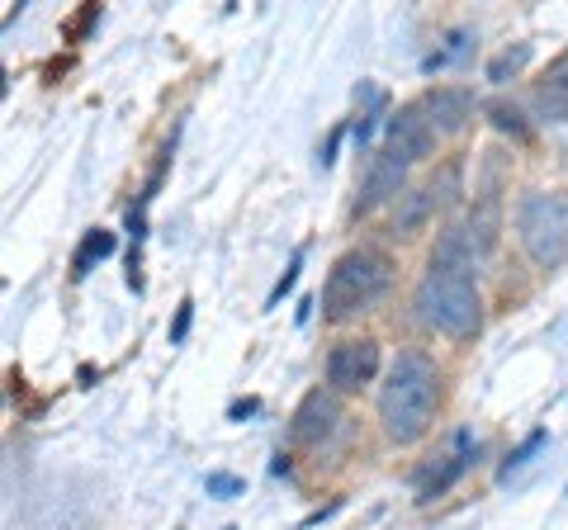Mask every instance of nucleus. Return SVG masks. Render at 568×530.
<instances>
[{"instance_id":"2eb2a0df","label":"nucleus","mask_w":568,"mask_h":530,"mask_svg":"<svg viewBox=\"0 0 568 530\" xmlns=\"http://www.w3.org/2000/svg\"><path fill=\"white\" fill-rule=\"evenodd\" d=\"M104 256H114V233H104V227H95L91 237L81 242V252H77V261H71V275H85L91 271V261H104Z\"/></svg>"},{"instance_id":"f03ea898","label":"nucleus","mask_w":568,"mask_h":530,"mask_svg":"<svg viewBox=\"0 0 568 530\" xmlns=\"http://www.w3.org/2000/svg\"><path fill=\"white\" fill-rule=\"evenodd\" d=\"M394 285V261L379 246H355L332 265L327 285H323V317L346 323L355 313H369Z\"/></svg>"},{"instance_id":"39448f33","label":"nucleus","mask_w":568,"mask_h":530,"mask_svg":"<svg viewBox=\"0 0 568 530\" xmlns=\"http://www.w3.org/2000/svg\"><path fill=\"white\" fill-rule=\"evenodd\" d=\"M379 375V342L375 337H346L327 350V388L332 394H361Z\"/></svg>"},{"instance_id":"6e6552de","label":"nucleus","mask_w":568,"mask_h":530,"mask_svg":"<svg viewBox=\"0 0 568 530\" xmlns=\"http://www.w3.org/2000/svg\"><path fill=\"white\" fill-rule=\"evenodd\" d=\"M342 394H332V388H313V394L298 402L294 412V440H304V446H323V440L342 427Z\"/></svg>"},{"instance_id":"0eeeda50","label":"nucleus","mask_w":568,"mask_h":530,"mask_svg":"<svg viewBox=\"0 0 568 530\" xmlns=\"http://www.w3.org/2000/svg\"><path fill=\"white\" fill-rule=\"evenodd\" d=\"M436 129H432V119H426L422 110V100L417 104H403V110L388 119V152H398L407 156V162H426V156L436 152Z\"/></svg>"},{"instance_id":"1a4fd4ad","label":"nucleus","mask_w":568,"mask_h":530,"mask_svg":"<svg viewBox=\"0 0 568 530\" xmlns=\"http://www.w3.org/2000/svg\"><path fill=\"white\" fill-rule=\"evenodd\" d=\"M422 110H426V119H432L436 133H459L474 119V95L465 91V85H436V91L422 95Z\"/></svg>"},{"instance_id":"dca6fc26","label":"nucleus","mask_w":568,"mask_h":530,"mask_svg":"<svg viewBox=\"0 0 568 530\" xmlns=\"http://www.w3.org/2000/svg\"><path fill=\"white\" fill-rule=\"evenodd\" d=\"M469 43H474V29H455L450 39H446V48H440V52H432V58H426L422 67H426V72H440V67H450V62H459V58H465V52H469Z\"/></svg>"},{"instance_id":"4be33fe9","label":"nucleus","mask_w":568,"mask_h":530,"mask_svg":"<svg viewBox=\"0 0 568 530\" xmlns=\"http://www.w3.org/2000/svg\"><path fill=\"white\" fill-rule=\"evenodd\" d=\"M190 317H194V304L185 298V304H181V313H175V323H171V346H181V342H185V332H190Z\"/></svg>"},{"instance_id":"f257e3e1","label":"nucleus","mask_w":568,"mask_h":530,"mask_svg":"<svg viewBox=\"0 0 568 530\" xmlns=\"http://www.w3.org/2000/svg\"><path fill=\"white\" fill-rule=\"evenodd\" d=\"M436 394H440V375H436V360L426 350H403L388 369V379L379 388V421H384V436L398 440V446H413L432 431V417H436Z\"/></svg>"},{"instance_id":"423d86ee","label":"nucleus","mask_w":568,"mask_h":530,"mask_svg":"<svg viewBox=\"0 0 568 530\" xmlns=\"http://www.w3.org/2000/svg\"><path fill=\"white\" fill-rule=\"evenodd\" d=\"M407 156H398V152H379L375 162H369V171H365V185H361V204H355V214H375L379 204H398L403 194H407Z\"/></svg>"},{"instance_id":"20e7f679","label":"nucleus","mask_w":568,"mask_h":530,"mask_svg":"<svg viewBox=\"0 0 568 530\" xmlns=\"http://www.w3.org/2000/svg\"><path fill=\"white\" fill-rule=\"evenodd\" d=\"M517 233L526 256L540 271H559L568 261V194L564 190H536L517 208Z\"/></svg>"},{"instance_id":"7ed1b4c3","label":"nucleus","mask_w":568,"mask_h":530,"mask_svg":"<svg viewBox=\"0 0 568 530\" xmlns=\"http://www.w3.org/2000/svg\"><path fill=\"white\" fill-rule=\"evenodd\" d=\"M417 317L432 332H446V337H474L478 323H484V298L469 275L455 271H426L417 279Z\"/></svg>"},{"instance_id":"6ab92c4d","label":"nucleus","mask_w":568,"mask_h":530,"mask_svg":"<svg viewBox=\"0 0 568 530\" xmlns=\"http://www.w3.org/2000/svg\"><path fill=\"white\" fill-rule=\"evenodd\" d=\"M545 440H549V431H545V427H540V431H530V436L521 440V450H517V455H507V465H503V479H511V469H521L526 459H530V455H536V450L545 446Z\"/></svg>"},{"instance_id":"aec40b11","label":"nucleus","mask_w":568,"mask_h":530,"mask_svg":"<svg viewBox=\"0 0 568 530\" xmlns=\"http://www.w3.org/2000/svg\"><path fill=\"white\" fill-rule=\"evenodd\" d=\"M204 488H209V498H237V492H242V479H233V473H209Z\"/></svg>"},{"instance_id":"9d476101","label":"nucleus","mask_w":568,"mask_h":530,"mask_svg":"<svg viewBox=\"0 0 568 530\" xmlns=\"http://www.w3.org/2000/svg\"><path fill=\"white\" fill-rule=\"evenodd\" d=\"M474 465V450H469V431H455V440H450V450L436 459L432 469H422V502H432V498H440L459 473H465Z\"/></svg>"},{"instance_id":"f3484780","label":"nucleus","mask_w":568,"mask_h":530,"mask_svg":"<svg viewBox=\"0 0 568 530\" xmlns=\"http://www.w3.org/2000/svg\"><path fill=\"white\" fill-rule=\"evenodd\" d=\"M526 62H530V48H526V43H517V48H507V52H503V58H493V62H488V81H493V85H503L507 77H517V72H521V67H526Z\"/></svg>"},{"instance_id":"5701e85b","label":"nucleus","mask_w":568,"mask_h":530,"mask_svg":"<svg viewBox=\"0 0 568 530\" xmlns=\"http://www.w3.org/2000/svg\"><path fill=\"white\" fill-rule=\"evenodd\" d=\"M256 408H261V402H256V398H246V402H233V417H252Z\"/></svg>"},{"instance_id":"412c9836","label":"nucleus","mask_w":568,"mask_h":530,"mask_svg":"<svg viewBox=\"0 0 568 530\" xmlns=\"http://www.w3.org/2000/svg\"><path fill=\"white\" fill-rule=\"evenodd\" d=\"M298 265H304V256H294V261H290V271H284V275L275 279V289H271V298H265V304H271V308H275V304H280V298H284V294H290V289L298 285Z\"/></svg>"},{"instance_id":"ddd939ff","label":"nucleus","mask_w":568,"mask_h":530,"mask_svg":"<svg viewBox=\"0 0 568 530\" xmlns=\"http://www.w3.org/2000/svg\"><path fill=\"white\" fill-rule=\"evenodd\" d=\"M536 110L545 119H568V48L549 62V72L536 85Z\"/></svg>"},{"instance_id":"9b49d317","label":"nucleus","mask_w":568,"mask_h":530,"mask_svg":"<svg viewBox=\"0 0 568 530\" xmlns=\"http://www.w3.org/2000/svg\"><path fill=\"white\" fill-rule=\"evenodd\" d=\"M478 265H484V256L474 252V242L465 237V227H446L432 252V271H455V275H478Z\"/></svg>"},{"instance_id":"a211bd4d","label":"nucleus","mask_w":568,"mask_h":530,"mask_svg":"<svg viewBox=\"0 0 568 530\" xmlns=\"http://www.w3.org/2000/svg\"><path fill=\"white\" fill-rule=\"evenodd\" d=\"M493 129H503V133H511V137H530V123L521 119V110L517 104H493Z\"/></svg>"},{"instance_id":"4468645a","label":"nucleus","mask_w":568,"mask_h":530,"mask_svg":"<svg viewBox=\"0 0 568 530\" xmlns=\"http://www.w3.org/2000/svg\"><path fill=\"white\" fill-rule=\"evenodd\" d=\"M465 237L474 242V252H478V256H488L493 246H497V200H493V194H488V200H484V204H478L474 214H469V223H465Z\"/></svg>"},{"instance_id":"f8f14e48","label":"nucleus","mask_w":568,"mask_h":530,"mask_svg":"<svg viewBox=\"0 0 568 530\" xmlns=\"http://www.w3.org/2000/svg\"><path fill=\"white\" fill-rule=\"evenodd\" d=\"M436 185H413L403 194V200L394 204V233L398 237H413V233H422L426 223H432V214H436Z\"/></svg>"}]
</instances>
